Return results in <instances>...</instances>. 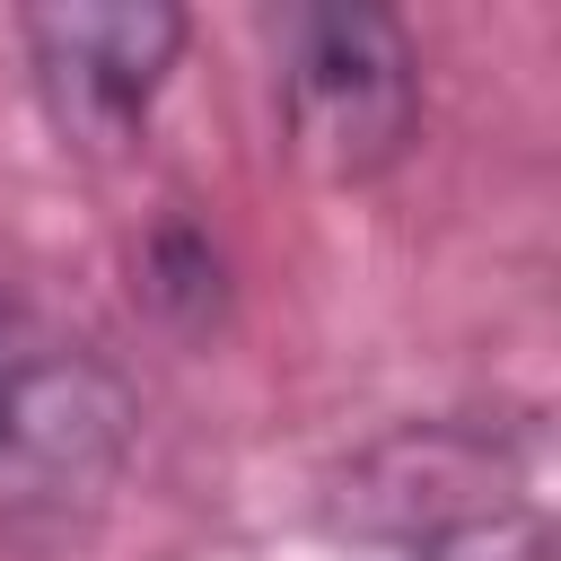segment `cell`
Here are the masks:
<instances>
[{
	"mask_svg": "<svg viewBox=\"0 0 561 561\" xmlns=\"http://www.w3.org/2000/svg\"><path fill=\"white\" fill-rule=\"evenodd\" d=\"M280 123L316 175L333 184L386 175L421 123L412 35L386 9H289L280 18Z\"/></svg>",
	"mask_w": 561,
	"mask_h": 561,
	"instance_id": "cell-2",
	"label": "cell"
},
{
	"mask_svg": "<svg viewBox=\"0 0 561 561\" xmlns=\"http://www.w3.org/2000/svg\"><path fill=\"white\" fill-rule=\"evenodd\" d=\"M430 561H552V535H543L535 508H517V517H465L456 535L430 543Z\"/></svg>",
	"mask_w": 561,
	"mask_h": 561,
	"instance_id": "cell-4",
	"label": "cell"
},
{
	"mask_svg": "<svg viewBox=\"0 0 561 561\" xmlns=\"http://www.w3.org/2000/svg\"><path fill=\"white\" fill-rule=\"evenodd\" d=\"M35 88L53 105V123L70 140H131L184 53V18L158 0H123V9H26L18 18Z\"/></svg>",
	"mask_w": 561,
	"mask_h": 561,
	"instance_id": "cell-3",
	"label": "cell"
},
{
	"mask_svg": "<svg viewBox=\"0 0 561 561\" xmlns=\"http://www.w3.org/2000/svg\"><path fill=\"white\" fill-rule=\"evenodd\" d=\"M131 386L70 324L0 298V535L26 552L79 543L131 473Z\"/></svg>",
	"mask_w": 561,
	"mask_h": 561,
	"instance_id": "cell-1",
	"label": "cell"
}]
</instances>
